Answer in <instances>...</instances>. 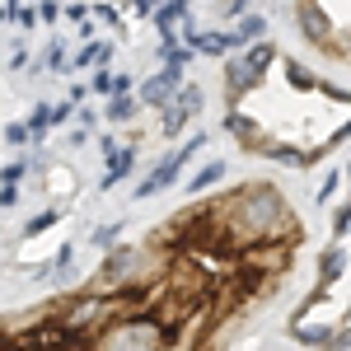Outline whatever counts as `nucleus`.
Masks as SVG:
<instances>
[{"label": "nucleus", "instance_id": "f257e3e1", "mask_svg": "<svg viewBox=\"0 0 351 351\" xmlns=\"http://www.w3.org/2000/svg\"><path fill=\"white\" fill-rule=\"evenodd\" d=\"M220 216V234H225V248L239 253L248 243L263 239H281V243H300V220L291 216L286 197L271 188V183H243V188L225 192L216 202Z\"/></svg>", "mask_w": 351, "mask_h": 351}, {"label": "nucleus", "instance_id": "f03ea898", "mask_svg": "<svg viewBox=\"0 0 351 351\" xmlns=\"http://www.w3.org/2000/svg\"><path fill=\"white\" fill-rule=\"evenodd\" d=\"M271 61H276V47H271L267 38L243 43V52L225 61V94H230V99H243L248 89H258V84L267 80Z\"/></svg>", "mask_w": 351, "mask_h": 351}, {"label": "nucleus", "instance_id": "7ed1b4c3", "mask_svg": "<svg viewBox=\"0 0 351 351\" xmlns=\"http://www.w3.org/2000/svg\"><path fill=\"white\" fill-rule=\"evenodd\" d=\"M202 145H206V136H192V141H188V145H183V150H173V155H164V160L155 164V173H150V178H141V183H136V197H141V202H145V197H155V192L173 188V178H178V169H183V164H188L192 155H197V150H202Z\"/></svg>", "mask_w": 351, "mask_h": 351}, {"label": "nucleus", "instance_id": "20e7f679", "mask_svg": "<svg viewBox=\"0 0 351 351\" xmlns=\"http://www.w3.org/2000/svg\"><path fill=\"white\" fill-rule=\"evenodd\" d=\"M295 19H300V33L314 43V47H324V52H342V38L332 33V19L324 14V5L319 0H295Z\"/></svg>", "mask_w": 351, "mask_h": 351}, {"label": "nucleus", "instance_id": "39448f33", "mask_svg": "<svg viewBox=\"0 0 351 351\" xmlns=\"http://www.w3.org/2000/svg\"><path fill=\"white\" fill-rule=\"evenodd\" d=\"M225 132H230V136H239V145H243V150H258V155H263V150L271 145V136L263 132V127H258L253 117H243V112H230V117H225Z\"/></svg>", "mask_w": 351, "mask_h": 351}, {"label": "nucleus", "instance_id": "423d86ee", "mask_svg": "<svg viewBox=\"0 0 351 351\" xmlns=\"http://www.w3.org/2000/svg\"><path fill=\"white\" fill-rule=\"evenodd\" d=\"M342 267H347V243H328L324 258H319V286H332V281H342Z\"/></svg>", "mask_w": 351, "mask_h": 351}, {"label": "nucleus", "instance_id": "0eeeda50", "mask_svg": "<svg viewBox=\"0 0 351 351\" xmlns=\"http://www.w3.org/2000/svg\"><path fill=\"white\" fill-rule=\"evenodd\" d=\"M104 160H108V173H104V183H99V188L108 192V188H117V183H122V178L132 173V164H136V150H132V145H117L112 155H104Z\"/></svg>", "mask_w": 351, "mask_h": 351}, {"label": "nucleus", "instance_id": "6e6552de", "mask_svg": "<svg viewBox=\"0 0 351 351\" xmlns=\"http://www.w3.org/2000/svg\"><path fill=\"white\" fill-rule=\"evenodd\" d=\"M173 89H178V84L169 80V75H155V80H145V89H141V94H136V104H145V108H164V104H169V99H173Z\"/></svg>", "mask_w": 351, "mask_h": 351}, {"label": "nucleus", "instance_id": "1a4fd4ad", "mask_svg": "<svg viewBox=\"0 0 351 351\" xmlns=\"http://www.w3.org/2000/svg\"><path fill=\"white\" fill-rule=\"evenodd\" d=\"M220 178H225V164H220V160L202 164V169H197V173L188 178V197H202V192H211V188L220 183Z\"/></svg>", "mask_w": 351, "mask_h": 351}, {"label": "nucleus", "instance_id": "9d476101", "mask_svg": "<svg viewBox=\"0 0 351 351\" xmlns=\"http://www.w3.org/2000/svg\"><path fill=\"white\" fill-rule=\"evenodd\" d=\"M178 19H188V0H169L164 10H155V28H160L164 38H173Z\"/></svg>", "mask_w": 351, "mask_h": 351}, {"label": "nucleus", "instance_id": "9b49d317", "mask_svg": "<svg viewBox=\"0 0 351 351\" xmlns=\"http://www.w3.org/2000/svg\"><path fill=\"white\" fill-rule=\"evenodd\" d=\"M234 38H239V47L243 43H258V38H267V19L263 14H239V24L230 28Z\"/></svg>", "mask_w": 351, "mask_h": 351}, {"label": "nucleus", "instance_id": "f8f14e48", "mask_svg": "<svg viewBox=\"0 0 351 351\" xmlns=\"http://www.w3.org/2000/svg\"><path fill=\"white\" fill-rule=\"evenodd\" d=\"M286 80H291V89H319V75L304 61H286Z\"/></svg>", "mask_w": 351, "mask_h": 351}, {"label": "nucleus", "instance_id": "ddd939ff", "mask_svg": "<svg viewBox=\"0 0 351 351\" xmlns=\"http://www.w3.org/2000/svg\"><path fill=\"white\" fill-rule=\"evenodd\" d=\"M136 108H141V104L132 99V89H127V94H112V104H108V122H127V117H136Z\"/></svg>", "mask_w": 351, "mask_h": 351}, {"label": "nucleus", "instance_id": "4468645a", "mask_svg": "<svg viewBox=\"0 0 351 351\" xmlns=\"http://www.w3.org/2000/svg\"><path fill=\"white\" fill-rule=\"evenodd\" d=\"M108 43H89V47H80V56H75V61H71V66H104V61H108Z\"/></svg>", "mask_w": 351, "mask_h": 351}, {"label": "nucleus", "instance_id": "2eb2a0df", "mask_svg": "<svg viewBox=\"0 0 351 351\" xmlns=\"http://www.w3.org/2000/svg\"><path fill=\"white\" fill-rule=\"evenodd\" d=\"M56 220H61V211H43V216H33V220L24 225V239H38V234H47Z\"/></svg>", "mask_w": 351, "mask_h": 351}, {"label": "nucleus", "instance_id": "dca6fc26", "mask_svg": "<svg viewBox=\"0 0 351 351\" xmlns=\"http://www.w3.org/2000/svg\"><path fill=\"white\" fill-rule=\"evenodd\" d=\"M24 178H28V160H14V164L0 169V183H10V188H19Z\"/></svg>", "mask_w": 351, "mask_h": 351}, {"label": "nucleus", "instance_id": "f3484780", "mask_svg": "<svg viewBox=\"0 0 351 351\" xmlns=\"http://www.w3.org/2000/svg\"><path fill=\"white\" fill-rule=\"evenodd\" d=\"M5 141H10V145H28V141H33V136H28V122H10V127H5Z\"/></svg>", "mask_w": 351, "mask_h": 351}, {"label": "nucleus", "instance_id": "a211bd4d", "mask_svg": "<svg viewBox=\"0 0 351 351\" xmlns=\"http://www.w3.org/2000/svg\"><path fill=\"white\" fill-rule=\"evenodd\" d=\"M243 5H248V0H220V5H216L220 24H225V19H234V14H243Z\"/></svg>", "mask_w": 351, "mask_h": 351}, {"label": "nucleus", "instance_id": "6ab92c4d", "mask_svg": "<svg viewBox=\"0 0 351 351\" xmlns=\"http://www.w3.org/2000/svg\"><path fill=\"white\" fill-rule=\"evenodd\" d=\"M337 188H342V169H332V173L324 178V188H319V202H328V197H332Z\"/></svg>", "mask_w": 351, "mask_h": 351}, {"label": "nucleus", "instance_id": "aec40b11", "mask_svg": "<svg viewBox=\"0 0 351 351\" xmlns=\"http://www.w3.org/2000/svg\"><path fill=\"white\" fill-rule=\"evenodd\" d=\"M0 351H24V347H19V332L5 328V324H0Z\"/></svg>", "mask_w": 351, "mask_h": 351}, {"label": "nucleus", "instance_id": "412c9836", "mask_svg": "<svg viewBox=\"0 0 351 351\" xmlns=\"http://www.w3.org/2000/svg\"><path fill=\"white\" fill-rule=\"evenodd\" d=\"M347 225H351L347 206H337V216H332V234H337V239H347Z\"/></svg>", "mask_w": 351, "mask_h": 351}, {"label": "nucleus", "instance_id": "4be33fe9", "mask_svg": "<svg viewBox=\"0 0 351 351\" xmlns=\"http://www.w3.org/2000/svg\"><path fill=\"white\" fill-rule=\"evenodd\" d=\"M14 202H19V188H10V183H5V188H0V211H10Z\"/></svg>", "mask_w": 351, "mask_h": 351}, {"label": "nucleus", "instance_id": "5701e85b", "mask_svg": "<svg viewBox=\"0 0 351 351\" xmlns=\"http://www.w3.org/2000/svg\"><path fill=\"white\" fill-rule=\"evenodd\" d=\"M56 14H61V10H56V5H52V0H43V5H38V19H43V24H52V19H56Z\"/></svg>", "mask_w": 351, "mask_h": 351}, {"label": "nucleus", "instance_id": "b1692460", "mask_svg": "<svg viewBox=\"0 0 351 351\" xmlns=\"http://www.w3.org/2000/svg\"><path fill=\"white\" fill-rule=\"evenodd\" d=\"M136 10H141V14H145V10H155V0H136Z\"/></svg>", "mask_w": 351, "mask_h": 351}, {"label": "nucleus", "instance_id": "393cba45", "mask_svg": "<svg viewBox=\"0 0 351 351\" xmlns=\"http://www.w3.org/2000/svg\"><path fill=\"white\" fill-rule=\"evenodd\" d=\"M5 19H10V10H5V5H0V24H5Z\"/></svg>", "mask_w": 351, "mask_h": 351}]
</instances>
